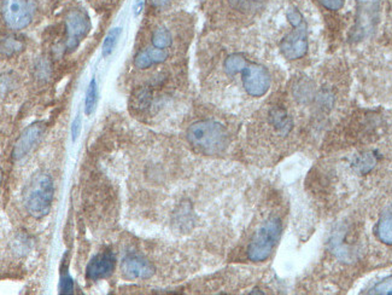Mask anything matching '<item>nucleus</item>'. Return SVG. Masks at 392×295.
I'll return each mask as SVG.
<instances>
[{
    "mask_svg": "<svg viewBox=\"0 0 392 295\" xmlns=\"http://www.w3.org/2000/svg\"><path fill=\"white\" fill-rule=\"evenodd\" d=\"M188 140L200 152L214 155L225 150L229 144V132L217 121L203 120L190 126Z\"/></svg>",
    "mask_w": 392,
    "mask_h": 295,
    "instance_id": "obj_1",
    "label": "nucleus"
},
{
    "mask_svg": "<svg viewBox=\"0 0 392 295\" xmlns=\"http://www.w3.org/2000/svg\"><path fill=\"white\" fill-rule=\"evenodd\" d=\"M54 182L47 174H37L29 183L25 190V208L32 217L39 218L47 216L54 201Z\"/></svg>",
    "mask_w": 392,
    "mask_h": 295,
    "instance_id": "obj_2",
    "label": "nucleus"
},
{
    "mask_svg": "<svg viewBox=\"0 0 392 295\" xmlns=\"http://www.w3.org/2000/svg\"><path fill=\"white\" fill-rule=\"evenodd\" d=\"M282 233V223L278 218H270L258 229L248 247V258L251 262H265L270 258Z\"/></svg>",
    "mask_w": 392,
    "mask_h": 295,
    "instance_id": "obj_3",
    "label": "nucleus"
},
{
    "mask_svg": "<svg viewBox=\"0 0 392 295\" xmlns=\"http://www.w3.org/2000/svg\"><path fill=\"white\" fill-rule=\"evenodd\" d=\"M287 18L294 29L292 33L282 39L280 43V51L287 60L294 61L306 56L308 51V34L306 22L303 20L301 13L296 9H290L287 11Z\"/></svg>",
    "mask_w": 392,
    "mask_h": 295,
    "instance_id": "obj_4",
    "label": "nucleus"
},
{
    "mask_svg": "<svg viewBox=\"0 0 392 295\" xmlns=\"http://www.w3.org/2000/svg\"><path fill=\"white\" fill-rule=\"evenodd\" d=\"M91 22L81 9H73L66 15V49L71 52L90 32Z\"/></svg>",
    "mask_w": 392,
    "mask_h": 295,
    "instance_id": "obj_5",
    "label": "nucleus"
},
{
    "mask_svg": "<svg viewBox=\"0 0 392 295\" xmlns=\"http://www.w3.org/2000/svg\"><path fill=\"white\" fill-rule=\"evenodd\" d=\"M243 87L251 97H262L270 87V75L265 67L249 63L241 70Z\"/></svg>",
    "mask_w": 392,
    "mask_h": 295,
    "instance_id": "obj_6",
    "label": "nucleus"
},
{
    "mask_svg": "<svg viewBox=\"0 0 392 295\" xmlns=\"http://www.w3.org/2000/svg\"><path fill=\"white\" fill-rule=\"evenodd\" d=\"M1 13L8 28L20 30L32 22V8L28 0H3Z\"/></svg>",
    "mask_w": 392,
    "mask_h": 295,
    "instance_id": "obj_7",
    "label": "nucleus"
},
{
    "mask_svg": "<svg viewBox=\"0 0 392 295\" xmlns=\"http://www.w3.org/2000/svg\"><path fill=\"white\" fill-rule=\"evenodd\" d=\"M45 130V123H41V121H38L25 128L13 148V159L20 160L23 156L27 155L33 149L34 145L41 140Z\"/></svg>",
    "mask_w": 392,
    "mask_h": 295,
    "instance_id": "obj_8",
    "label": "nucleus"
},
{
    "mask_svg": "<svg viewBox=\"0 0 392 295\" xmlns=\"http://www.w3.org/2000/svg\"><path fill=\"white\" fill-rule=\"evenodd\" d=\"M121 270L125 277L131 279H150L155 272V269L150 262L134 255H127L123 259Z\"/></svg>",
    "mask_w": 392,
    "mask_h": 295,
    "instance_id": "obj_9",
    "label": "nucleus"
},
{
    "mask_svg": "<svg viewBox=\"0 0 392 295\" xmlns=\"http://www.w3.org/2000/svg\"><path fill=\"white\" fill-rule=\"evenodd\" d=\"M115 257L111 252H103L92 258L86 269L87 279L92 281L105 279L114 271Z\"/></svg>",
    "mask_w": 392,
    "mask_h": 295,
    "instance_id": "obj_10",
    "label": "nucleus"
},
{
    "mask_svg": "<svg viewBox=\"0 0 392 295\" xmlns=\"http://www.w3.org/2000/svg\"><path fill=\"white\" fill-rule=\"evenodd\" d=\"M168 52L164 49H146L135 55L134 66L139 69H147L154 65L166 61Z\"/></svg>",
    "mask_w": 392,
    "mask_h": 295,
    "instance_id": "obj_11",
    "label": "nucleus"
},
{
    "mask_svg": "<svg viewBox=\"0 0 392 295\" xmlns=\"http://www.w3.org/2000/svg\"><path fill=\"white\" fill-rule=\"evenodd\" d=\"M270 120L280 135H287L292 128V121L289 118L285 109H282V108H273L270 111Z\"/></svg>",
    "mask_w": 392,
    "mask_h": 295,
    "instance_id": "obj_12",
    "label": "nucleus"
},
{
    "mask_svg": "<svg viewBox=\"0 0 392 295\" xmlns=\"http://www.w3.org/2000/svg\"><path fill=\"white\" fill-rule=\"evenodd\" d=\"M376 236L380 241L392 246V208L388 209V212L380 218L376 226Z\"/></svg>",
    "mask_w": 392,
    "mask_h": 295,
    "instance_id": "obj_13",
    "label": "nucleus"
},
{
    "mask_svg": "<svg viewBox=\"0 0 392 295\" xmlns=\"http://www.w3.org/2000/svg\"><path fill=\"white\" fill-rule=\"evenodd\" d=\"M248 65V61L244 56L239 54H233L226 58L225 70L229 75H236V74L241 73V70L244 69V67Z\"/></svg>",
    "mask_w": 392,
    "mask_h": 295,
    "instance_id": "obj_14",
    "label": "nucleus"
},
{
    "mask_svg": "<svg viewBox=\"0 0 392 295\" xmlns=\"http://www.w3.org/2000/svg\"><path fill=\"white\" fill-rule=\"evenodd\" d=\"M152 45L157 49H167L172 45V34L167 28H157L152 33Z\"/></svg>",
    "mask_w": 392,
    "mask_h": 295,
    "instance_id": "obj_15",
    "label": "nucleus"
},
{
    "mask_svg": "<svg viewBox=\"0 0 392 295\" xmlns=\"http://www.w3.org/2000/svg\"><path fill=\"white\" fill-rule=\"evenodd\" d=\"M23 49V43L15 37L4 38L1 41V52L4 56H13Z\"/></svg>",
    "mask_w": 392,
    "mask_h": 295,
    "instance_id": "obj_16",
    "label": "nucleus"
},
{
    "mask_svg": "<svg viewBox=\"0 0 392 295\" xmlns=\"http://www.w3.org/2000/svg\"><path fill=\"white\" fill-rule=\"evenodd\" d=\"M121 32H122V29L117 27V28L111 29L110 32L108 33L107 37L104 39V43H103V57H108L113 52V50L121 35Z\"/></svg>",
    "mask_w": 392,
    "mask_h": 295,
    "instance_id": "obj_17",
    "label": "nucleus"
},
{
    "mask_svg": "<svg viewBox=\"0 0 392 295\" xmlns=\"http://www.w3.org/2000/svg\"><path fill=\"white\" fill-rule=\"evenodd\" d=\"M97 96H98V91H97V84H96V79H92L90 82V87L87 90L86 99H85V111L87 115H90L93 111L94 106L97 102Z\"/></svg>",
    "mask_w": 392,
    "mask_h": 295,
    "instance_id": "obj_18",
    "label": "nucleus"
},
{
    "mask_svg": "<svg viewBox=\"0 0 392 295\" xmlns=\"http://www.w3.org/2000/svg\"><path fill=\"white\" fill-rule=\"evenodd\" d=\"M150 101H151V92L147 89H140V90L135 91L133 94V103H134L135 108L144 109L150 104Z\"/></svg>",
    "mask_w": 392,
    "mask_h": 295,
    "instance_id": "obj_19",
    "label": "nucleus"
},
{
    "mask_svg": "<svg viewBox=\"0 0 392 295\" xmlns=\"http://www.w3.org/2000/svg\"><path fill=\"white\" fill-rule=\"evenodd\" d=\"M369 294L392 295V276L376 283V286L369 291Z\"/></svg>",
    "mask_w": 392,
    "mask_h": 295,
    "instance_id": "obj_20",
    "label": "nucleus"
},
{
    "mask_svg": "<svg viewBox=\"0 0 392 295\" xmlns=\"http://www.w3.org/2000/svg\"><path fill=\"white\" fill-rule=\"evenodd\" d=\"M320 4L323 5V8L331 11H337L343 8L345 0H318Z\"/></svg>",
    "mask_w": 392,
    "mask_h": 295,
    "instance_id": "obj_21",
    "label": "nucleus"
},
{
    "mask_svg": "<svg viewBox=\"0 0 392 295\" xmlns=\"http://www.w3.org/2000/svg\"><path fill=\"white\" fill-rule=\"evenodd\" d=\"M61 293L63 294H71L74 293V281L66 272V275L62 277Z\"/></svg>",
    "mask_w": 392,
    "mask_h": 295,
    "instance_id": "obj_22",
    "label": "nucleus"
},
{
    "mask_svg": "<svg viewBox=\"0 0 392 295\" xmlns=\"http://www.w3.org/2000/svg\"><path fill=\"white\" fill-rule=\"evenodd\" d=\"M233 6L239 9V10H250L253 5L258 3V0H229Z\"/></svg>",
    "mask_w": 392,
    "mask_h": 295,
    "instance_id": "obj_23",
    "label": "nucleus"
},
{
    "mask_svg": "<svg viewBox=\"0 0 392 295\" xmlns=\"http://www.w3.org/2000/svg\"><path fill=\"white\" fill-rule=\"evenodd\" d=\"M80 130H81V118H80V115H78L74 120L73 125H71V140H73V142L78 140Z\"/></svg>",
    "mask_w": 392,
    "mask_h": 295,
    "instance_id": "obj_24",
    "label": "nucleus"
},
{
    "mask_svg": "<svg viewBox=\"0 0 392 295\" xmlns=\"http://www.w3.org/2000/svg\"><path fill=\"white\" fill-rule=\"evenodd\" d=\"M169 0H150V4L152 6H156V8H161V6H164V5L168 4Z\"/></svg>",
    "mask_w": 392,
    "mask_h": 295,
    "instance_id": "obj_25",
    "label": "nucleus"
}]
</instances>
